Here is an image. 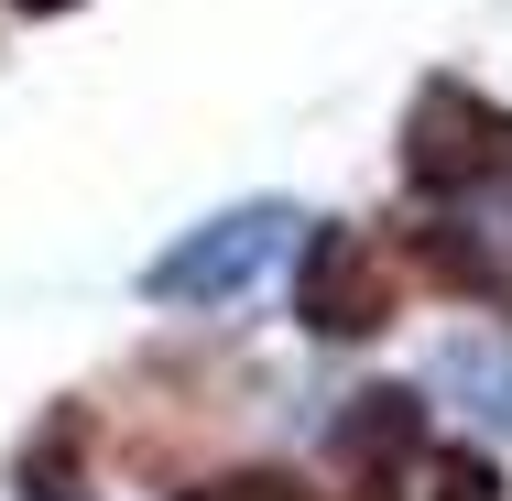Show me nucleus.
Returning a JSON list of instances; mask_svg holds the SVG:
<instances>
[{
  "label": "nucleus",
  "instance_id": "f03ea898",
  "mask_svg": "<svg viewBox=\"0 0 512 501\" xmlns=\"http://www.w3.org/2000/svg\"><path fill=\"white\" fill-rule=\"evenodd\" d=\"M273 251H284V218H273V207H251V218H218L207 240H186V251L153 273V295H229V284H251Z\"/></svg>",
  "mask_w": 512,
  "mask_h": 501
},
{
  "label": "nucleus",
  "instance_id": "7ed1b4c3",
  "mask_svg": "<svg viewBox=\"0 0 512 501\" xmlns=\"http://www.w3.org/2000/svg\"><path fill=\"white\" fill-rule=\"evenodd\" d=\"M306 327L316 338H360V327H382V273H371V251L349 240V229H327L306 251Z\"/></svg>",
  "mask_w": 512,
  "mask_h": 501
},
{
  "label": "nucleus",
  "instance_id": "20e7f679",
  "mask_svg": "<svg viewBox=\"0 0 512 501\" xmlns=\"http://www.w3.org/2000/svg\"><path fill=\"white\" fill-rule=\"evenodd\" d=\"M186 501H306V491L273 480V469H240V480H207V491H186Z\"/></svg>",
  "mask_w": 512,
  "mask_h": 501
},
{
  "label": "nucleus",
  "instance_id": "f257e3e1",
  "mask_svg": "<svg viewBox=\"0 0 512 501\" xmlns=\"http://www.w3.org/2000/svg\"><path fill=\"white\" fill-rule=\"evenodd\" d=\"M414 186H480V175H512V120L480 109L469 88H436L414 109Z\"/></svg>",
  "mask_w": 512,
  "mask_h": 501
},
{
  "label": "nucleus",
  "instance_id": "39448f33",
  "mask_svg": "<svg viewBox=\"0 0 512 501\" xmlns=\"http://www.w3.org/2000/svg\"><path fill=\"white\" fill-rule=\"evenodd\" d=\"M22 11H66V0H22Z\"/></svg>",
  "mask_w": 512,
  "mask_h": 501
}]
</instances>
